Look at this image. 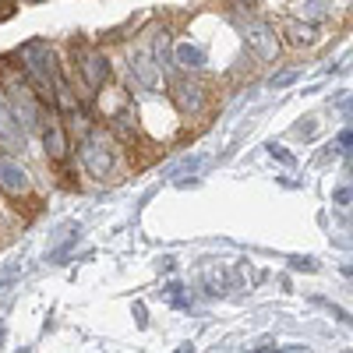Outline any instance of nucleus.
<instances>
[{
	"instance_id": "1",
	"label": "nucleus",
	"mask_w": 353,
	"mask_h": 353,
	"mask_svg": "<svg viewBox=\"0 0 353 353\" xmlns=\"http://www.w3.org/2000/svg\"><path fill=\"white\" fill-rule=\"evenodd\" d=\"M18 68H21V78L32 85V92L39 96V103L53 106V85L64 71L57 64V53L50 50V43L32 39V43L18 46Z\"/></svg>"
},
{
	"instance_id": "2",
	"label": "nucleus",
	"mask_w": 353,
	"mask_h": 353,
	"mask_svg": "<svg viewBox=\"0 0 353 353\" xmlns=\"http://www.w3.org/2000/svg\"><path fill=\"white\" fill-rule=\"evenodd\" d=\"M0 88H4V96H8V103H11V113H14V121L21 124V131H25V134H28V131H39L43 113H46L50 106L39 103V96L32 92V85H28L21 74H8Z\"/></svg>"
},
{
	"instance_id": "3",
	"label": "nucleus",
	"mask_w": 353,
	"mask_h": 353,
	"mask_svg": "<svg viewBox=\"0 0 353 353\" xmlns=\"http://www.w3.org/2000/svg\"><path fill=\"white\" fill-rule=\"evenodd\" d=\"M78 156H81V166L88 176H96V181H106L117 166V149H113V138L106 131H88L78 145Z\"/></svg>"
},
{
	"instance_id": "4",
	"label": "nucleus",
	"mask_w": 353,
	"mask_h": 353,
	"mask_svg": "<svg viewBox=\"0 0 353 353\" xmlns=\"http://www.w3.org/2000/svg\"><path fill=\"white\" fill-rule=\"evenodd\" d=\"M74 71L85 81L88 92H99L110 81V61L99 46H74Z\"/></svg>"
},
{
	"instance_id": "5",
	"label": "nucleus",
	"mask_w": 353,
	"mask_h": 353,
	"mask_svg": "<svg viewBox=\"0 0 353 353\" xmlns=\"http://www.w3.org/2000/svg\"><path fill=\"white\" fill-rule=\"evenodd\" d=\"M39 134H43L46 159H50V163H68L71 145H68V128H64V121H61V113L46 110V113H43V124H39Z\"/></svg>"
},
{
	"instance_id": "6",
	"label": "nucleus",
	"mask_w": 353,
	"mask_h": 353,
	"mask_svg": "<svg viewBox=\"0 0 353 353\" xmlns=\"http://www.w3.org/2000/svg\"><path fill=\"white\" fill-rule=\"evenodd\" d=\"M25 131L21 124L14 121V113H11V103L4 96V88H0V152H8V156H18L25 152Z\"/></svg>"
},
{
	"instance_id": "7",
	"label": "nucleus",
	"mask_w": 353,
	"mask_h": 353,
	"mask_svg": "<svg viewBox=\"0 0 353 353\" xmlns=\"http://www.w3.org/2000/svg\"><path fill=\"white\" fill-rule=\"evenodd\" d=\"M0 191H4L8 198H25L28 191H32L28 170L8 152H0Z\"/></svg>"
},
{
	"instance_id": "8",
	"label": "nucleus",
	"mask_w": 353,
	"mask_h": 353,
	"mask_svg": "<svg viewBox=\"0 0 353 353\" xmlns=\"http://www.w3.org/2000/svg\"><path fill=\"white\" fill-rule=\"evenodd\" d=\"M244 39H248V46L254 50L258 61H276V57H279V39H276V32H272L269 25L251 21L248 32H244Z\"/></svg>"
},
{
	"instance_id": "9",
	"label": "nucleus",
	"mask_w": 353,
	"mask_h": 353,
	"mask_svg": "<svg viewBox=\"0 0 353 353\" xmlns=\"http://www.w3.org/2000/svg\"><path fill=\"white\" fill-rule=\"evenodd\" d=\"M173 99H176V106H181L184 113H198L205 106V88L198 81H191V78H176L173 81Z\"/></svg>"
},
{
	"instance_id": "10",
	"label": "nucleus",
	"mask_w": 353,
	"mask_h": 353,
	"mask_svg": "<svg viewBox=\"0 0 353 353\" xmlns=\"http://www.w3.org/2000/svg\"><path fill=\"white\" fill-rule=\"evenodd\" d=\"M131 78L141 85V88H156L159 85V68H156V61H152V53L149 50H138V53H131Z\"/></svg>"
},
{
	"instance_id": "11",
	"label": "nucleus",
	"mask_w": 353,
	"mask_h": 353,
	"mask_svg": "<svg viewBox=\"0 0 353 353\" xmlns=\"http://www.w3.org/2000/svg\"><path fill=\"white\" fill-rule=\"evenodd\" d=\"M173 64L184 68V71H201V68H205V50L194 46V43H181V46H176Z\"/></svg>"
},
{
	"instance_id": "12",
	"label": "nucleus",
	"mask_w": 353,
	"mask_h": 353,
	"mask_svg": "<svg viewBox=\"0 0 353 353\" xmlns=\"http://www.w3.org/2000/svg\"><path fill=\"white\" fill-rule=\"evenodd\" d=\"M286 36H290V43H297V46H311V43H314V25L290 21V25H286Z\"/></svg>"
},
{
	"instance_id": "13",
	"label": "nucleus",
	"mask_w": 353,
	"mask_h": 353,
	"mask_svg": "<svg viewBox=\"0 0 353 353\" xmlns=\"http://www.w3.org/2000/svg\"><path fill=\"white\" fill-rule=\"evenodd\" d=\"M293 78H297V71H283V74H276V78H272V88H283V85H290Z\"/></svg>"
},
{
	"instance_id": "14",
	"label": "nucleus",
	"mask_w": 353,
	"mask_h": 353,
	"mask_svg": "<svg viewBox=\"0 0 353 353\" xmlns=\"http://www.w3.org/2000/svg\"><path fill=\"white\" fill-rule=\"evenodd\" d=\"M276 353H311V350H304V346H286V350H276Z\"/></svg>"
},
{
	"instance_id": "15",
	"label": "nucleus",
	"mask_w": 353,
	"mask_h": 353,
	"mask_svg": "<svg viewBox=\"0 0 353 353\" xmlns=\"http://www.w3.org/2000/svg\"><path fill=\"white\" fill-rule=\"evenodd\" d=\"M0 343H4V329H0Z\"/></svg>"
},
{
	"instance_id": "16",
	"label": "nucleus",
	"mask_w": 353,
	"mask_h": 353,
	"mask_svg": "<svg viewBox=\"0 0 353 353\" xmlns=\"http://www.w3.org/2000/svg\"><path fill=\"white\" fill-rule=\"evenodd\" d=\"M4 4H8V0H0V8H4Z\"/></svg>"
}]
</instances>
